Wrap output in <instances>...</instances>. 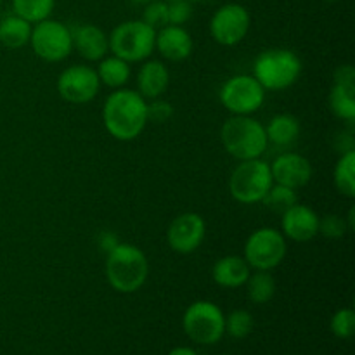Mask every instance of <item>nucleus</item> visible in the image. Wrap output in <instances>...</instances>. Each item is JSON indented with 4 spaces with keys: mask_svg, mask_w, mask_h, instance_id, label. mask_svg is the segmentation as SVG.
<instances>
[{
    "mask_svg": "<svg viewBox=\"0 0 355 355\" xmlns=\"http://www.w3.org/2000/svg\"><path fill=\"white\" fill-rule=\"evenodd\" d=\"M302 61L290 49L263 51L253 62V76L266 90H284L297 83Z\"/></svg>",
    "mask_w": 355,
    "mask_h": 355,
    "instance_id": "obj_4",
    "label": "nucleus"
},
{
    "mask_svg": "<svg viewBox=\"0 0 355 355\" xmlns=\"http://www.w3.org/2000/svg\"><path fill=\"white\" fill-rule=\"evenodd\" d=\"M319 215L307 205L295 203L283 211L281 232L286 239L297 243L312 241L319 234Z\"/></svg>",
    "mask_w": 355,
    "mask_h": 355,
    "instance_id": "obj_15",
    "label": "nucleus"
},
{
    "mask_svg": "<svg viewBox=\"0 0 355 355\" xmlns=\"http://www.w3.org/2000/svg\"><path fill=\"white\" fill-rule=\"evenodd\" d=\"M252 26L250 10L241 3H224L210 19V35L217 44L234 47L241 44Z\"/></svg>",
    "mask_w": 355,
    "mask_h": 355,
    "instance_id": "obj_11",
    "label": "nucleus"
},
{
    "mask_svg": "<svg viewBox=\"0 0 355 355\" xmlns=\"http://www.w3.org/2000/svg\"><path fill=\"white\" fill-rule=\"evenodd\" d=\"M272 184L270 163L260 158L246 159L232 170L231 179H229V191L238 203L255 205L263 200Z\"/></svg>",
    "mask_w": 355,
    "mask_h": 355,
    "instance_id": "obj_6",
    "label": "nucleus"
},
{
    "mask_svg": "<svg viewBox=\"0 0 355 355\" xmlns=\"http://www.w3.org/2000/svg\"><path fill=\"white\" fill-rule=\"evenodd\" d=\"M71 38L73 49L87 61L99 62L110 52V38L97 24H80L71 28Z\"/></svg>",
    "mask_w": 355,
    "mask_h": 355,
    "instance_id": "obj_17",
    "label": "nucleus"
},
{
    "mask_svg": "<svg viewBox=\"0 0 355 355\" xmlns=\"http://www.w3.org/2000/svg\"><path fill=\"white\" fill-rule=\"evenodd\" d=\"M220 137L225 151L239 162L260 158L269 146L266 127L252 114H232L227 118L222 125Z\"/></svg>",
    "mask_w": 355,
    "mask_h": 355,
    "instance_id": "obj_3",
    "label": "nucleus"
},
{
    "mask_svg": "<svg viewBox=\"0 0 355 355\" xmlns=\"http://www.w3.org/2000/svg\"><path fill=\"white\" fill-rule=\"evenodd\" d=\"M193 16L191 0H173L168 2V24L184 26Z\"/></svg>",
    "mask_w": 355,
    "mask_h": 355,
    "instance_id": "obj_32",
    "label": "nucleus"
},
{
    "mask_svg": "<svg viewBox=\"0 0 355 355\" xmlns=\"http://www.w3.org/2000/svg\"><path fill=\"white\" fill-rule=\"evenodd\" d=\"M347 231H349V225H347V220L343 217L326 215V217L319 218V234H322L324 238L338 239L345 236Z\"/></svg>",
    "mask_w": 355,
    "mask_h": 355,
    "instance_id": "obj_31",
    "label": "nucleus"
},
{
    "mask_svg": "<svg viewBox=\"0 0 355 355\" xmlns=\"http://www.w3.org/2000/svg\"><path fill=\"white\" fill-rule=\"evenodd\" d=\"M286 253L288 243L279 229L260 227L246 239L243 259L255 270H272L283 263Z\"/></svg>",
    "mask_w": 355,
    "mask_h": 355,
    "instance_id": "obj_8",
    "label": "nucleus"
},
{
    "mask_svg": "<svg viewBox=\"0 0 355 355\" xmlns=\"http://www.w3.org/2000/svg\"><path fill=\"white\" fill-rule=\"evenodd\" d=\"M182 328L193 342L214 345L220 342L225 333V315L214 302L198 300L184 312Z\"/></svg>",
    "mask_w": 355,
    "mask_h": 355,
    "instance_id": "obj_7",
    "label": "nucleus"
},
{
    "mask_svg": "<svg viewBox=\"0 0 355 355\" xmlns=\"http://www.w3.org/2000/svg\"><path fill=\"white\" fill-rule=\"evenodd\" d=\"M142 21L155 28V30L166 26L168 24V2H165V0H151V2L146 3Z\"/></svg>",
    "mask_w": 355,
    "mask_h": 355,
    "instance_id": "obj_29",
    "label": "nucleus"
},
{
    "mask_svg": "<svg viewBox=\"0 0 355 355\" xmlns=\"http://www.w3.org/2000/svg\"><path fill=\"white\" fill-rule=\"evenodd\" d=\"M165 2H173V0H165Z\"/></svg>",
    "mask_w": 355,
    "mask_h": 355,
    "instance_id": "obj_41",
    "label": "nucleus"
},
{
    "mask_svg": "<svg viewBox=\"0 0 355 355\" xmlns=\"http://www.w3.org/2000/svg\"><path fill=\"white\" fill-rule=\"evenodd\" d=\"M191 2H207V0H191Z\"/></svg>",
    "mask_w": 355,
    "mask_h": 355,
    "instance_id": "obj_38",
    "label": "nucleus"
},
{
    "mask_svg": "<svg viewBox=\"0 0 355 355\" xmlns=\"http://www.w3.org/2000/svg\"><path fill=\"white\" fill-rule=\"evenodd\" d=\"M250 274H252V267L239 255L222 257L211 269V277L215 283L222 288H229V290L245 286Z\"/></svg>",
    "mask_w": 355,
    "mask_h": 355,
    "instance_id": "obj_19",
    "label": "nucleus"
},
{
    "mask_svg": "<svg viewBox=\"0 0 355 355\" xmlns=\"http://www.w3.org/2000/svg\"><path fill=\"white\" fill-rule=\"evenodd\" d=\"M31 28L33 24L28 23L23 17L16 14H9L0 19V44L7 49H21L30 44Z\"/></svg>",
    "mask_w": 355,
    "mask_h": 355,
    "instance_id": "obj_22",
    "label": "nucleus"
},
{
    "mask_svg": "<svg viewBox=\"0 0 355 355\" xmlns=\"http://www.w3.org/2000/svg\"><path fill=\"white\" fill-rule=\"evenodd\" d=\"M246 288H248L250 300L257 305H263L272 300L276 295V279L270 270H255L250 274Z\"/></svg>",
    "mask_w": 355,
    "mask_h": 355,
    "instance_id": "obj_25",
    "label": "nucleus"
},
{
    "mask_svg": "<svg viewBox=\"0 0 355 355\" xmlns=\"http://www.w3.org/2000/svg\"><path fill=\"white\" fill-rule=\"evenodd\" d=\"M335 83H355L354 66L350 64L338 66L335 71Z\"/></svg>",
    "mask_w": 355,
    "mask_h": 355,
    "instance_id": "obj_34",
    "label": "nucleus"
},
{
    "mask_svg": "<svg viewBox=\"0 0 355 355\" xmlns=\"http://www.w3.org/2000/svg\"><path fill=\"white\" fill-rule=\"evenodd\" d=\"M16 16L35 24L51 17L55 7V0H10Z\"/></svg>",
    "mask_w": 355,
    "mask_h": 355,
    "instance_id": "obj_26",
    "label": "nucleus"
},
{
    "mask_svg": "<svg viewBox=\"0 0 355 355\" xmlns=\"http://www.w3.org/2000/svg\"><path fill=\"white\" fill-rule=\"evenodd\" d=\"M148 276V257L139 246L120 241L107 253L106 279L118 293H135L144 286Z\"/></svg>",
    "mask_w": 355,
    "mask_h": 355,
    "instance_id": "obj_2",
    "label": "nucleus"
},
{
    "mask_svg": "<svg viewBox=\"0 0 355 355\" xmlns=\"http://www.w3.org/2000/svg\"><path fill=\"white\" fill-rule=\"evenodd\" d=\"M333 182L340 194L347 198L355 196V149H347L336 162Z\"/></svg>",
    "mask_w": 355,
    "mask_h": 355,
    "instance_id": "obj_24",
    "label": "nucleus"
},
{
    "mask_svg": "<svg viewBox=\"0 0 355 355\" xmlns=\"http://www.w3.org/2000/svg\"><path fill=\"white\" fill-rule=\"evenodd\" d=\"M263 203L270 210H276L283 214L284 210H288L290 207H293L295 203H298V194L297 191L291 189V187L281 186V184H272L267 194L263 196Z\"/></svg>",
    "mask_w": 355,
    "mask_h": 355,
    "instance_id": "obj_27",
    "label": "nucleus"
},
{
    "mask_svg": "<svg viewBox=\"0 0 355 355\" xmlns=\"http://www.w3.org/2000/svg\"><path fill=\"white\" fill-rule=\"evenodd\" d=\"M253 326H255L253 315L245 309L232 311L225 318V333H229L236 340H243L250 336V333L253 331Z\"/></svg>",
    "mask_w": 355,
    "mask_h": 355,
    "instance_id": "obj_28",
    "label": "nucleus"
},
{
    "mask_svg": "<svg viewBox=\"0 0 355 355\" xmlns=\"http://www.w3.org/2000/svg\"><path fill=\"white\" fill-rule=\"evenodd\" d=\"M193 37L184 26L166 24V26L156 30L155 51H158L166 61H186L193 52Z\"/></svg>",
    "mask_w": 355,
    "mask_h": 355,
    "instance_id": "obj_16",
    "label": "nucleus"
},
{
    "mask_svg": "<svg viewBox=\"0 0 355 355\" xmlns=\"http://www.w3.org/2000/svg\"><path fill=\"white\" fill-rule=\"evenodd\" d=\"M97 71L87 64H71L58 76V92L66 103L87 104L99 94Z\"/></svg>",
    "mask_w": 355,
    "mask_h": 355,
    "instance_id": "obj_12",
    "label": "nucleus"
},
{
    "mask_svg": "<svg viewBox=\"0 0 355 355\" xmlns=\"http://www.w3.org/2000/svg\"><path fill=\"white\" fill-rule=\"evenodd\" d=\"M168 355H198L194 352L193 349H189V347H177V349L170 350Z\"/></svg>",
    "mask_w": 355,
    "mask_h": 355,
    "instance_id": "obj_36",
    "label": "nucleus"
},
{
    "mask_svg": "<svg viewBox=\"0 0 355 355\" xmlns=\"http://www.w3.org/2000/svg\"><path fill=\"white\" fill-rule=\"evenodd\" d=\"M266 135L269 144L277 146V148H288L300 135V121L290 113L276 114L266 125Z\"/></svg>",
    "mask_w": 355,
    "mask_h": 355,
    "instance_id": "obj_20",
    "label": "nucleus"
},
{
    "mask_svg": "<svg viewBox=\"0 0 355 355\" xmlns=\"http://www.w3.org/2000/svg\"><path fill=\"white\" fill-rule=\"evenodd\" d=\"M96 71L101 85H106L113 90L127 85L132 76L130 62L123 61L116 55H106V58L101 59Z\"/></svg>",
    "mask_w": 355,
    "mask_h": 355,
    "instance_id": "obj_21",
    "label": "nucleus"
},
{
    "mask_svg": "<svg viewBox=\"0 0 355 355\" xmlns=\"http://www.w3.org/2000/svg\"><path fill=\"white\" fill-rule=\"evenodd\" d=\"M130 2H134V3H148V2H151V0H130Z\"/></svg>",
    "mask_w": 355,
    "mask_h": 355,
    "instance_id": "obj_37",
    "label": "nucleus"
},
{
    "mask_svg": "<svg viewBox=\"0 0 355 355\" xmlns=\"http://www.w3.org/2000/svg\"><path fill=\"white\" fill-rule=\"evenodd\" d=\"M329 107L336 118L355 120V83H335L329 94Z\"/></svg>",
    "mask_w": 355,
    "mask_h": 355,
    "instance_id": "obj_23",
    "label": "nucleus"
},
{
    "mask_svg": "<svg viewBox=\"0 0 355 355\" xmlns=\"http://www.w3.org/2000/svg\"><path fill=\"white\" fill-rule=\"evenodd\" d=\"M120 243V239H118V236L114 234V232H103V234L99 236V248L103 250L104 253H110L111 250L116 248V245Z\"/></svg>",
    "mask_w": 355,
    "mask_h": 355,
    "instance_id": "obj_35",
    "label": "nucleus"
},
{
    "mask_svg": "<svg viewBox=\"0 0 355 355\" xmlns=\"http://www.w3.org/2000/svg\"><path fill=\"white\" fill-rule=\"evenodd\" d=\"M30 45L35 55L42 61L61 62L71 54L73 38L71 28L58 19H47L35 23L31 28Z\"/></svg>",
    "mask_w": 355,
    "mask_h": 355,
    "instance_id": "obj_9",
    "label": "nucleus"
},
{
    "mask_svg": "<svg viewBox=\"0 0 355 355\" xmlns=\"http://www.w3.org/2000/svg\"><path fill=\"white\" fill-rule=\"evenodd\" d=\"M324 2H338V0H324Z\"/></svg>",
    "mask_w": 355,
    "mask_h": 355,
    "instance_id": "obj_39",
    "label": "nucleus"
},
{
    "mask_svg": "<svg viewBox=\"0 0 355 355\" xmlns=\"http://www.w3.org/2000/svg\"><path fill=\"white\" fill-rule=\"evenodd\" d=\"M220 103L232 114H253L266 103V89L253 75H234L220 87Z\"/></svg>",
    "mask_w": 355,
    "mask_h": 355,
    "instance_id": "obj_10",
    "label": "nucleus"
},
{
    "mask_svg": "<svg viewBox=\"0 0 355 355\" xmlns=\"http://www.w3.org/2000/svg\"><path fill=\"white\" fill-rule=\"evenodd\" d=\"M270 173L276 184L298 191L312 179V165L300 153L288 151L277 156L270 165Z\"/></svg>",
    "mask_w": 355,
    "mask_h": 355,
    "instance_id": "obj_14",
    "label": "nucleus"
},
{
    "mask_svg": "<svg viewBox=\"0 0 355 355\" xmlns=\"http://www.w3.org/2000/svg\"><path fill=\"white\" fill-rule=\"evenodd\" d=\"M103 121L107 134L121 142H130L148 125V101L132 89H114L104 101Z\"/></svg>",
    "mask_w": 355,
    "mask_h": 355,
    "instance_id": "obj_1",
    "label": "nucleus"
},
{
    "mask_svg": "<svg viewBox=\"0 0 355 355\" xmlns=\"http://www.w3.org/2000/svg\"><path fill=\"white\" fill-rule=\"evenodd\" d=\"M331 331L338 338L347 340L355 331V312L352 309H340L331 318Z\"/></svg>",
    "mask_w": 355,
    "mask_h": 355,
    "instance_id": "obj_30",
    "label": "nucleus"
},
{
    "mask_svg": "<svg viewBox=\"0 0 355 355\" xmlns=\"http://www.w3.org/2000/svg\"><path fill=\"white\" fill-rule=\"evenodd\" d=\"M170 85V71L165 62L158 59H146L137 73V92L146 101L162 97Z\"/></svg>",
    "mask_w": 355,
    "mask_h": 355,
    "instance_id": "obj_18",
    "label": "nucleus"
},
{
    "mask_svg": "<svg viewBox=\"0 0 355 355\" xmlns=\"http://www.w3.org/2000/svg\"><path fill=\"white\" fill-rule=\"evenodd\" d=\"M173 116V106L168 101L156 97L148 103V120L155 123H166Z\"/></svg>",
    "mask_w": 355,
    "mask_h": 355,
    "instance_id": "obj_33",
    "label": "nucleus"
},
{
    "mask_svg": "<svg viewBox=\"0 0 355 355\" xmlns=\"http://www.w3.org/2000/svg\"><path fill=\"white\" fill-rule=\"evenodd\" d=\"M2 3H3V0H0V7H2Z\"/></svg>",
    "mask_w": 355,
    "mask_h": 355,
    "instance_id": "obj_40",
    "label": "nucleus"
},
{
    "mask_svg": "<svg viewBox=\"0 0 355 355\" xmlns=\"http://www.w3.org/2000/svg\"><path fill=\"white\" fill-rule=\"evenodd\" d=\"M205 234H207L205 218L194 211H186L173 218L172 224L168 225L166 241L173 252L180 253V255H189L200 248Z\"/></svg>",
    "mask_w": 355,
    "mask_h": 355,
    "instance_id": "obj_13",
    "label": "nucleus"
},
{
    "mask_svg": "<svg viewBox=\"0 0 355 355\" xmlns=\"http://www.w3.org/2000/svg\"><path fill=\"white\" fill-rule=\"evenodd\" d=\"M110 51L127 62H142L155 52L156 30L142 19L123 21L110 35Z\"/></svg>",
    "mask_w": 355,
    "mask_h": 355,
    "instance_id": "obj_5",
    "label": "nucleus"
}]
</instances>
